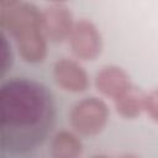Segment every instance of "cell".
<instances>
[{
	"label": "cell",
	"instance_id": "cell-4",
	"mask_svg": "<svg viewBox=\"0 0 158 158\" xmlns=\"http://www.w3.org/2000/svg\"><path fill=\"white\" fill-rule=\"evenodd\" d=\"M72 53L80 60H94L102 51V37L94 22L86 19L75 21L68 38Z\"/></svg>",
	"mask_w": 158,
	"mask_h": 158
},
{
	"label": "cell",
	"instance_id": "cell-11",
	"mask_svg": "<svg viewBox=\"0 0 158 158\" xmlns=\"http://www.w3.org/2000/svg\"><path fill=\"white\" fill-rule=\"evenodd\" d=\"M1 40H2V65H1V72L5 73L9 69V67H11L12 58H11V51H10L11 48L7 44V38L5 37V35H2Z\"/></svg>",
	"mask_w": 158,
	"mask_h": 158
},
{
	"label": "cell",
	"instance_id": "cell-5",
	"mask_svg": "<svg viewBox=\"0 0 158 158\" xmlns=\"http://www.w3.org/2000/svg\"><path fill=\"white\" fill-rule=\"evenodd\" d=\"M74 25L72 11L60 2H54L42 11V28L51 42L58 43L68 40Z\"/></svg>",
	"mask_w": 158,
	"mask_h": 158
},
{
	"label": "cell",
	"instance_id": "cell-2",
	"mask_svg": "<svg viewBox=\"0 0 158 158\" xmlns=\"http://www.w3.org/2000/svg\"><path fill=\"white\" fill-rule=\"evenodd\" d=\"M1 27L14 37L21 58L27 63H41L47 57V37L42 28V11L33 4L20 2L1 11Z\"/></svg>",
	"mask_w": 158,
	"mask_h": 158
},
{
	"label": "cell",
	"instance_id": "cell-6",
	"mask_svg": "<svg viewBox=\"0 0 158 158\" xmlns=\"http://www.w3.org/2000/svg\"><path fill=\"white\" fill-rule=\"evenodd\" d=\"M56 84L69 93H83L89 86V75L83 65L69 58H60L53 65Z\"/></svg>",
	"mask_w": 158,
	"mask_h": 158
},
{
	"label": "cell",
	"instance_id": "cell-8",
	"mask_svg": "<svg viewBox=\"0 0 158 158\" xmlns=\"http://www.w3.org/2000/svg\"><path fill=\"white\" fill-rule=\"evenodd\" d=\"M146 96L147 94L142 89L135 85H131L121 95L114 99L116 112L121 117L128 118V120L138 117L144 111Z\"/></svg>",
	"mask_w": 158,
	"mask_h": 158
},
{
	"label": "cell",
	"instance_id": "cell-9",
	"mask_svg": "<svg viewBox=\"0 0 158 158\" xmlns=\"http://www.w3.org/2000/svg\"><path fill=\"white\" fill-rule=\"evenodd\" d=\"M51 152L54 158H77L83 153V143L74 132L62 130L54 135Z\"/></svg>",
	"mask_w": 158,
	"mask_h": 158
},
{
	"label": "cell",
	"instance_id": "cell-1",
	"mask_svg": "<svg viewBox=\"0 0 158 158\" xmlns=\"http://www.w3.org/2000/svg\"><path fill=\"white\" fill-rule=\"evenodd\" d=\"M56 122V104L41 83L14 78L0 88V147L12 153L35 149Z\"/></svg>",
	"mask_w": 158,
	"mask_h": 158
},
{
	"label": "cell",
	"instance_id": "cell-10",
	"mask_svg": "<svg viewBox=\"0 0 158 158\" xmlns=\"http://www.w3.org/2000/svg\"><path fill=\"white\" fill-rule=\"evenodd\" d=\"M144 112L153 122L158 123V89H154L147 94Z\"/></svg>",
	"mask_w": 158,
	"mask_h": 158
},
{
	"label": "cell",
	"instance_id": "cell-13",
	"mask_svg": "<svg viewBox=\"0 0 158 158\" xmlns=\"http://www.w3.org/2000/svg\"><path fill=\"white\" fill-rule=\"evenodd\" d=\"M49 1H52V2H63L65 0H49Z\"/></svg>",
	"mask_w": 158,
	"mask_h": 158
},
{
	"label": "cell",
	"instance_id": "cell-12",
	"mask_svg": "<svg viewBox=\"0 0 158 158\" xmlns=\"http://www.w3.org/2000/svg\"><path fill=\"white\" fill-rule=\"evenodd\" d=\"M17 4H20V0H0V9H1V11L9 10V9L16 6Z\"/></svg>",
	"mask_w": 158,
	"mask_h": 158
},
{
	"label": "cell",
	"instance_id": "cell-7",
	"mask_svg": "<svg viewBox=\"0 0 158 158\" xmlns=\"http://www.w3.org/2000/svg\"><path fill=\"white\" fill-rule=\"evenodd\" d=\"M96 90L110 99H116L126 89H128L132 83L127 72L118 65H105L95 75L94 79Z\"/></svg>",
	"mask_w": 158,
	"mask_h": 158
},
{
	"label": "cell",
	"instance_id": "cell-3",
	"mask_svg": "<svg viewBox=\"0 0 158 158\" xmlns=\"http://www.w3.org/2000/svg\"><path fill=\"white\" fill-rule=\"evenodd\" d=\"M110 109L107 104L96 96H88L72 107L69 114L70 126L83 136H96L107 125Z\"/></svg>",
	"mask_w": 158,
	"mask_h": 158
}]
</instances>
